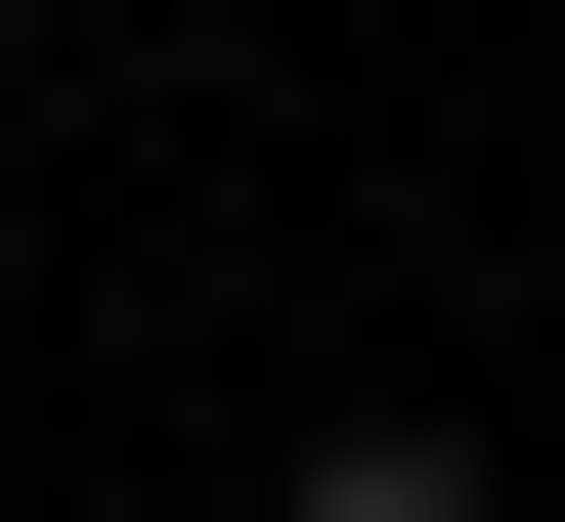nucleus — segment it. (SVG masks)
<instances>
[{"label":"nucleus","mask_w":565,"mask_h":522,"mask_svg":"<svg viewBox=\"0 0 565 522\" xmlns=\"http://www.w3.org/2000/svg\"><path fill=\"white\" fill-rule=\"evenodd\" d=\"M305 522H522V479H479V436H305Z\"/></svg>","instance_id":"1"}]
</instances>
